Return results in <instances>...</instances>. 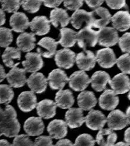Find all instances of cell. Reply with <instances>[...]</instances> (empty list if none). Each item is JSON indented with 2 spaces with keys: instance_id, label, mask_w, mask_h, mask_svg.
I'll list each match as a JSON object with an SVG mask.
<instances>
[{
  "instance_id": "6f0895ef",
  "label": "cell",
  "mask_w": 130,
  "mask_h": 146,
  "mask_svg": "<svg viewBox=\"0 0 130 146\" xmlns=\"http://www.w3.org/2000/svg\"><path fill=\"white\" fill-rule=\"evenodd\" d=\"M128 98L130 100V90H129V93H128Z\"/></svg>"
},
{
  "instance_id": "8992f818",
  "label": "cell",
  "mask_w": 130,
  "mask_h": 146,
  "mask_svg": "<svg viewBox=\"0 0 130 146\" xmlns=\"http://www.w3.org/2000/svg\"><path fill=\"white\" fill-rule=\"evenodd\" d=\"M71 23L76 29H79L83 26L92 28L93 16L92 12H87L84 9L76 11L70 18Z\"/></svg>"
},
{
  "instance_id": "8fae6325",
  "label": "cell",
  "mask_w": 130,
  "mask_h": 146,
  "mask_svg": "<svg viewBox=\"0 0 130 146\" xmlns=\"http://www.w3.org/2000/svg\"><path fill=\"white\" fill-rule=\"evenodd\" d=\"M17 104L22 112H29L37 107V96L32 91L22 92L18 96Z\"/></svg>"
},
{
  "instance_id": "52a82bcc",
  "label": "cell",
  "mask_w": 130,
  "mask_h": 146,
  "mask_svg": "<svg viewBox=\"0 0 130 146\" xmlns=\"http://www.w3.org/2000/svg\"><path fill=\"white\" fill-rule=\"evenodd\" d=\"M15 66L7 74V79L11 87L21 88L27 82L26 71L24 69L17 67Z\"/></svg>"
},
{
  "instance_id": "11a10c76",
  "label": "cell",
  "mask_w": 130,
  "mask_h": 146,
  "mask_svg": "<svg viewBox=\"0 0 130 146\" xmlns=\"http://www.w3.org/2000/svg\"><path fill=\"white\" fill-rule=\"evenodd\" d=\"M125 115H126V116H127L128 123L130 124V106L127 108Z\"/></svg>"
},
{
  "instance_id": "f907efd6",
  "label": "cell",
  "mask_w": 130,
  "mask_h": 146,
  "mask_svg": "<svg viewBox=\"0 0 130 146\" xmlns=\"http://www.w3.org/2000/svg\"><path fill=\"white\" fill-rule=\"evenodd\" d=\"M7 77V74H5V70L4 67L0 64V82H1Z\"/></svg>"
},
{
  "instance_id": "7402d4cb",
  "label": "cell",
  "mask_w": 130,
  "mask_h": 146,
  "mask_svg": "<svg viewBox=\"0 0 130 146\" xmlns=\"http://www.w3.org/2000/svg\"><path fill=\"white\" fill-rule=\"evenodd\" d=\"M50 21L45 16L34 17L30 22L29 27L34 34L39 36L45 35L51 29Z\"/></svg>"
},
{
  "instance_id": "9f6ffc18",
  "label": "cell",
  "mask_w": 130,
  "mask_h": 146,
  "mask_svg": "<svg viewBox=\"0 0 130 146\" xmlns=\"http://www.w3.org/2000/svg\"><path fill=\"white\" fill-rule=\"evenodd\" d=\"M114 146H129V145L128 144H127L126 143L124 142H119L117 143L116 144H115Z\"/></svg>"
},
{
  "instance_id": "7dc6e473",
  "label": "cell",
  "mask_w": 130,
  "mask_h": 146,
  "mask_svg": "<svg viewBox=\"0 0 130 146\" xmlns=\"http://www.w3.org/2000/svg\"><path fill=\"white\" fill-rule=\"evenodd\" d=\"M87 5L91 8H98L100 7L103 3L104 1H85Z\"/></svg>"
},
{
  "instance_id": "83f0119b",
  "label": "cell",
  "mask_w": 130,
  "mask_h": 146,
  "mask_svg": "<svg viewBox=\"0 0 130 146\" xmlns=\"http://www.w3.org/2000/svg\"><path fill=\"white\" fill-rule=\"evenodd\" d=\"M35 34L32 32H24L20 34L17 39L18 48L23 52H29L35 47Z\"/></svg>"
},
{
  "instance_id": "74e56055",
  "label": "cell",
  "mask_w": 130,
  "mask_h": 146,
  "mask_svg": "<svg viewBox=\"0 0 130 146\" xmlns=\"http://www.w3.org/2000/svg\"><path fill=\"white\" fill-rule=\"evenodd\" d=\"M96 140L93 137L87 133H83L79 135L75 140V146H94Z\"/></svg>"
},
{
  "instance_id": "f546056e",
  "label": "cell",
  "mask_w": 130,
  "mask_h": 146,
  "mask_svg": "<svg viewBox=\"0 0 130 146\" xmlns=\"http://www.w3.org/2000/svg\"><path fill=\"white\" fill-rule=\"evenodd\" d=\"M56 105L63 109H70L75 103V98L72 92L69 90H59L55 96Z\"/></svg>"
},
{
  "instance_id": "d6a6232c",
  "label": "cell",
  "mask_w": 130,
  "mask_h": 146,
  "mask_svg": "<svg viewBox=\"0 0 130 146\" xmlns=\"http://www.w3.org/2000/svg\"><path fill=\"white\" fill-rule=\"evenodd\" d=\"M21 51L18 48L8 47L5 48L3 55L2 59L4 64L9 68H13L19 63H15V60H21Z\"/></svg>"
},
{
  "instance_id": "f6af8a7d",
  "label": "cell",
  "mask_w": 130,
  "mask_h": 146,
  "mask_svg": "<svg viewBox=\"0 0 130 146\" xmlns=\"http://www.w3.org/2000/svg\"><path fill=\"white\" fill-rule=\"evenodd\" d=\"M107 5L113 9H120L126 5V2L123 1H105Z\"/></svg>"
},
{
  "instance_id": "816d5d0a",
  "label": "cell",
  "mask_w": 130,
  "mask_h": 146,
  "mask_svg": "<svg viewBox=\"0 0 130 146\" xmlns=\"http://www.w3.org/2000/svg\"><path fill=\"white\" fill-rule=\"evenodd\" d=\"M5 14L4 11L2 9H0V27L3 25L5 22Z\"/></svg>"
},
{
  "instance_id": "277c9868",
  "label": "cell",
  "mask_w": 130,
  "mask_h": 146,
  "mask_svg": "<svg viewBox=\"0 0 130 146\" xmlns=\"http://www.w3.org/2000/svg\"><path fill=\"white\" fill-rule=\"evenodd\" d=\"M90 82L89 76L82 70L74 72L69 78V87L75 91H83Z\"/></svg>"
},
{
  "instance_id": "836d02e7",
  "label": "cell",
  "mask_w": 130,
  "mask_h": 146,
  "mask_svg": "<svg viewBox=\"0 0 130 146\" xmlns=\"http://www.w3.org/2000/svg\"><path fill=\"white\" fill-rule=\"evenodd\" d=\"M77 32L70 28H62L60 29V39L58 43L65 48L72 47L75 46L77 41Z\"/></svg>"
},
{
  "instance_id": "2e32d148",
  "label": "cell",
  "mask_w": 130,
  "mask_h": 146,
  "mask_svg": "<svg viewBox=\"0 0 130 146\" xmlns=\"http://www.w3.org/2000/svg\"><path fill=\"white\" fill-rule=\"evenodd\" d=\"M96 56L90 50H85L78 53L76 57V62L79 68L82 71H90L96 65Z\"/></svg>"
},
{
  "instance_id": "4316f807",
  "label": "cell",
  "mask_w": 130,
  "mask_h": 146,
  "mask_svg": "<svg viewBox=\"0 0 130 146\" xmlns=\"http://www.w3.org/2000/svg\"><path fill=\"white\" fill-rule=\"evenodd\" d=\"M111 80L110 76L107 72L98 71L94 73L90 79L91 87L97 92L105 90L107 84Z\"/></svg>"
},
{
  "instance_id": "603a6c76",
  "label": "cell",
  "mask_w": 130,
  "mask_h": 146,
  "mask_svg": "<svg viewBox=\"0 0 130 146\" xmlns=\"http://www.w3.org/2000/svg\"><path fill=\"white\" fill-rule=\"evenodd\" d=\"M99 101L100 108L107 111H113L119 104V96L111 90H105Z\"/></svg>"
},
{
  "instance_id": "9a60e30c",
  "label": "cell",
  "mask_w": 130,
  "mask_h": 146,
  "mask_svg": "<svg viewBox=\"0 0 130 146\" xmlns=\"http://www.w3.org/2000/svg\"><path fill=\"white\" fill-rule=\"evenodd\" d=\"M65 120L67 125L70 129L78 128L85 122L83 112L80 108H72L66 112Z\"/></svg>"
},
{
  "instance_id": "cb8c5ba5",
  "label": "cell",
  "mask_w": 130,
  "mask_h": 146,
  "mask_svg": "<svg viewBox=\"0 0 130 146\" xmlns=\"http://www.w3.org/2000/svg\"><path fill=\"white\" fill-rule=\"evenodd\" d=\"M57 105L56 103L48 99H45L37 105V111L39 117L45 119H49L53 117L56 115Z\"/></svg>"
},
{
  "instance_id": "44dd1931",
  "label": "cell",
  "mask_w": 130,
  "mask_h": 146,
  "mask_svg": "<svg viewBox=\"0 0 130 146\" xmlns=\"http://www.w3.org/2000/svg\"><path fill=\"white\" fill-rule=\"evenodd\" d=\"M58 42L50 37H45L42 38L37 44L41 47L38 48L37 52L39 54L45 58H52L56 53V48Z\"/></svg>"
},
{
  "instance_id": "d4e9b609",
  "label": "cell",
  "mask_w": 130,
  "mask_h": 146,
  "mask_svg": "<svg viewBox=\"0 0 130 146\" xmlns=\"http://www.w3.org/2000/svg\"><path fill=\"white\" fill-rule=\"evenodd\" d=\"M114 28L120 32L127 31L130 28V14L128 11H120L111 17Z\"/></svg>"
},
{
  "instance_id": "91938a15",
  "label": "cell",
  "mask_w": 130,
  "mask_h": 146,
  "mask_svg": "<svg viewBox=\"0 0 130 146\" xmlns=\"http://www.w3.org/2000/svg\"><path fill=\"white\" fill-rule=\"evenodd\" d=\"M1 1H0V2H1Z\"/></svg>"
},
{
  "instance_id": "bcb514c9",
  "label": "cell",
  "mask_w": 130,
  "mask_h": 146,
  "mask_svg": "<svg viewBox=\"0 0 130 146\" xmlns=\"http://www.w3.org/2000/svg\"><path fill=\"white\" fill-rule=\"evenodd\" d=\"M43 3L46 7L56 8L61 4L62 1H43Z\"/></svg>"
},
{
  "instance_id": "4dcf8cb0",
  "label": "cell",
  "mask_w": 130,
  "mask_h": 146,
  "mask_svg": "<svg viewBox=\"0 0 130 146\" xmlns=\"http://www.w3.org/2000/svg\"><path fill=\"white\" fill-rule=\"evenodd\" d=\"M97 100L94 94L89 91L81 92L77 96V104L83 111H90L97 104Z\"/></svg>"
},
{
  "instance_id": "6da1fadb",
  "label": "cell",
  "mask_w": 130,
  "mask_h": 146,
  "mask_svg": "<svg viewBox=\"0 0 130 146\" xmlns=\"http://www.w3.org/2000/svg\"><path fill=\"white\" fill-rule=\"evenodd\" d=\"M4 113L5 117L1 125L3 135L9 138L15 137L21 129L17 112L13 106L7 105L5 106Z\"/></svg>"
},
{
  "instance_id": "484cf974",
  "label": "cell",
  "mask_w": 130,
  "mask_h": 146,
  "mask_svg": "<svg viewBox=\"0 0 130 146\" xmlns=\"http://www.w3.org/2000/svg\"><path fill=\"white\" fill-rule=\"evenodd\" d=\"M28 18L23 13L17 12L10 17L9 25L13 30L17 33L24 32L29 27Z\"/></svg>"
},
{
  "instance_id": "5bb4252c",
  "label": "cell",
  "mask_w": 130,
  "mask_h": 146,
  "mask_svg": "<svg viewBox=\"0 0 130 146\" xmlns=\"http://www.w3.org/2000/svg\"><path fill=\"white\" fill-rule=\"evenodd\" d=\"M27 84L33 92L42 94L44 92L48 86V79L41 72H35L27 79Z\"/></svg>"
},
{
  "instance_id": "8d00e7d4",
  "label": "cell",
  "mask_w": 130,
  "mask_h": 146,
  "mask_svg": "<svg viewBox=\"0 0 130 146\" xmlns=\"http://www.w3.org/2000/svg\"><path fill=\"white\" fill-rule=\"evenodd\" d=\"M117 64L124 74H130V54H124L117 59Z\"/></svg>"
},
{
  "instance_id": "9c48e42d",
  "label": "cell",
  "mask_w": 130,
  "mask_h": 146,
  "mask_svg": "<svg viewBox=\"0 0 130 146\" xmlns=\"http://www.w3.org/2000/svg\"><path fill=\"white\" fill-rule=\"evenodd\" d=\"M109 83L116 95L124 94L130 90V79L124 73L117 74Z\"/></svg>"
},
{
  "instance_id": "ab89813d",
  "label": "cell",
  "mask_w": 130,
  "mask_h": 146,
  "mask_svg": "<svg viewBox=\"0 0 130 146\" xmlns=\"http://www.w3.org/2000/svg\"><path fill=\"white\" fill-rule=\"evenodd\" d=\"M2 9L8 13H16L21 5L20 1H1Z\"/></svg>"
},
{
  "instance_id": "f5cc1de1",
  "label": "cell",
  "mask_w": 130,
  "mask_h": 146,
  "mask_svg": "<svg viewBox=\"0 0 130 146\" xmlns=\"http://www.w3.org/2000/svg\"><path fill=\"white\" fill-rule=\"evenodd\" d=\"M5 117V113H4V110L1 108L0 106V127H1V125L3 122V121Z\"/></svg>"
},
{
  "instance_id": "ee69618b",
  "label": "cell",
  "mask_w": 130,
  "mask_h": 146,
  "mask_svg": "<svg viewBox=\"0 0 130 146\" xmlns=\"http://www.w3.org/2000/svg\"><path fill=\"white\" fill-rule=\"evenodd\" d=\"M64 6L70 11H77L83 5V1H64Z\"/></svg>"
},
{
  "instance_id": "ffe728a7",
  "label": "cell",
  "mask_w": 130,
  "mask_h": 146,
  "mask_svg": "<svg viewBox=\"0 0 130 146\" xmlns=\"http://www.w3.org/2000/svg\"><path fill=\"white\" fill-rule=\"evenodd\" d=\"M47 131L52 139H61L67 135V125L63 120L55 119L48 125Z\"/></svg>"
},
{
  "instance_id": "5b68a950",
  "label": "cell",
  "mask_w": 130,
  "mask_h": 146,
  "mask_svg": "<svg viewBox=\"0 0 130 146\" xmlns=\"http://www.w3.org/2000/svg\"><path fill=\"white\" fill-rule=\"evenodd\" d=\"M55 61L57 67L69 69L72 68L76 62V54L68 48H65L56 52Z\"/></svg>"
},
{
  "instance_id": "7a4b0ae2",
  "label": "cell",
  "mask_w": 130,
  "mask_h": 146,
  "mask_svg": "<svg viewBox=\"0 0 130 146\" xmlns=\"http://www.w3.org/2000/svg\"><path fill=\"white\" fill-rule=\"evenodd\" d=\"M99 31L91 27H85L77 32L76 38L78 46L86 50L87 47H94L98 42Z\"/></svg>"
},
{
  "instance_id": "4fadbf2b",
  "label": "cell",
  "mask_w": 130,
  "mask_h": 146,
  "mask_svg": "<svg viewBox=\"0 0 130 146\" xmlns=\"http://www.w3.org/2000/svg\"><path fill=\"white\" fill-rule=\"evenodd\" d=\"M109 129L113 130H120L125 128L128 125L126 115L119 109L111 112L107 118Z\"/></svg>"
},
{
  "instance_id": "e0dca14e",
  "label": "cell",
  "mask_w": 130,
  "mask_h": 146,
  "mask_svg": "<svg viewBox=\"0 0 130 146\" xmlns=\"http://www.w3.org/2000/svg\"><path fill=\"white\" fill-rule=\"evenodd\" d=\"M96 61L103 68H109L117 63L115 53L111 48L107 47L99 50L96 52Z\"/></svg>"
},
{
  "instance_id": "680465c9",
  "label": "cell",
  "mask_w": 130,
  "mask_h": 146,
  "mask_svg": "<svg viewBox=\"0 0 130 146\" xmlns=\"http://www.w3.org/2000/svg\"><path fill=\"white\" fill-rule=\"evenodd\" d=\"M2 135H3V133H2V131L1 130V127H0V137H1Z\"/></svg>"
},
{
  "instance_id": "d6986e66",
  "label": "cell",
  "mask_w": 130,
  "mask_h": 146,
  "mask_svg": "<svg viewBox=\"0 0 130 146\" xmlns=\"http://www.w3.org/2000/svg\"><path fill=\"white\" fill-rule=\"evenodd\" d=\"M44 129L45 125L41 117H30L23 125V129L29 136H39Z\"/></svg>"
},
{
  "instance_id": "60d3db41",
  "label": "cell",
  "mask_w": 130,
  "mask_h": 146,
  "mask_svg": "<svg viewBox=\"0 0 130 146\" xmlns=\"http://www.w3.org/2000/svg\"><path fill=\"white\" fill-rule=\"evenodd\" d=\"M33 143L29 136L22 134L15 137L12 144L13 146H33Z\"/></svg>"
},
{
  "instance_id": "7bdbcfd3",
  "label": "cell",
  "mask_w": 130,
  "mask_h": 146,
  "mask_svg": "<svg viewBox=\"0 0 130 146\" xmlns=\"http://www.w3.org/2000/svg\"><path fill=\"white\" fill-rule=\"evenodd\" d=\"M33 146H55L51 136H41L35 139Z\"/></svg>"
},
{
  "instance_id": "db71d44e",
  "label": "cell",
  "mask_w": 130,
  "mask_h": 146,
  "mask_svg": "<svg viewBox=\"0 0 130 146\" xmlns=\"http://www.w3.org/2000/svg\"><path fill=\"white\" fill-rule=\"evenodd\" d=\"M0 146H13V144H11L7 140L2 139L0 140Z\"/></svg>"
},
{
  "instance_id": "b9f144b4",
  "label": "cell",
  "mask_w": 130,
  "mask_h": 146,
  "mask_svg": "<svg viewBox=\"0 0 130 146\" xmlns=\"http://www.w3.org/2000/svg\"><path fill=\"white\" fill-rule=\"evenodd\" d=\"M119 44L123 52L130 53V32L124 33L119 38Z\"/></svg>"
},
{
  "instance_id": "d590c367",
  "label": "cell",
  "mask_w": 130,
  "mask_h": 146,
  "mask_svg": "<svg viewBox=\"0 0 130 146\" xmlns=\"http://www.w3.org/2000/svg\"><path fill=\"white\" fill-rule=\"evenodd\" d=\"M13 40L12 30L7 28H0V47L7 48Z\"/></svg>"
},
{
  "instance_id": "3957f363",
  "label": "cell",
  "mask_w": 130,
  "mask_h": 146,
  "mask_svg": "<svg viewBox=\"0 0 130 146\" xmlns=\"http://www.w3.org/2000/svg\"><path fill=\"white\" fill-rule=\"evenodd\" d=\"M119 40V34L114 28L105 27L99 31L98 43L99 45L109 47L115 45Z\"/></svg>"
},
{
  "instance_id": "7c38bea8",
  "label": "cell",
  "mask_w": 130,
  "mask_h": 146,
  "mask_svg": "<svg viewBox=\"0 0 130 146\" xmlns=\"http://www.w3.org/2000/svg\"><path fill=\"white\" fill-rule=\"evenodd\" d=\"M48 81L52 90H61L69 81V78L65 71L57 68L52 70L49 73Z\"/></svg>"
},
{
  "instance_id": "1f68e13d",
  "label": "cell",
  "mask_w": 130,
  "mask_h": 146,
  "mask_svg": "<svg viewBox=\"0 0 130 146\" xmlns=\"http://www.w3.org/2000/svg\"><path fill=\"white\" fill-rule=\"evenodd\" d=\"M117 140V134L112 129H102L97 133L96 141L100 146H114Z\"/></svg>"
},
{
  "instance_id": "ba28073f",
  "label": "cell",
  "mask_w": 130,
  "mask_h": 146,
  "mask_svg": "<svg viewBox=\"0 0 130 146\" xmlns=\"http://www.w3.org/2000/svg\"><path fill=\"white\" fill-rule=\"evenodd\" d=\"M85 122L90 129L101 130L107 122V118L101 111L91 109L85 117Z\"/></svg>"
},
{
  "instance_id": "ac0fdd59",
  "label": "cell",
  "mask_w": 130,
  "mask_h": 146,
  "mask_svg": "<svg viewBox=\"0 0 130 146\" xmlns=\"http://www.w3.org/2000/svg\"><path fill=\"white\" fill-rule=\"evenodd\" d=\"M26 60L22 64L27 72L35 73L40 70L43 66V61L42 56L38 53L29 52L25 55Z\"/></svg>"
},
{
  "instance_id": "f1b7e54d",
  "label": "cell",
  "mask_w": 130,
  "mask_h": 146,
  "mask_svg": "<svg viewBox=\"0 0 130 146\" xmlns=\"http://www.w3.org/2000/svg\"><path fill=\"white\" fill-rule=\"evenodd\" d=\"M70 19L66 10L63 8H55L50 13V22L55 28L61 25L64 28L69 23Z\"/></svg>"
},
{
  "instance_id": "c3c4849f",
  "label": "cell",
  "mask_w": 130,
  "mask_h": 146,
  "mask_svg": "<svg viewBox=\"0 0 130 146\" xmlns=\"http://www.w3.org/2000/svg\"><path fill=\"white\" fill-rule=\"evenodd\" d=\"M55 146H75L69 139H61L59 141H58Z\"/></svg>"
},
{
  "instance_id": "f35d334b",
  "label": "cell",
  "mask_w": 130,
  "mask_h": 146,
  "mask_svg": "<svg viewBox=\"0 0 130 146\" xmlns=\"http://www.w3.org/2000/svg\"><path fill=\"white\" fill-rule=\"evenodd\" d=\"M43 1H21V4L25 11L29 13H35L38 12Z\"/></svg>"
},
{
  "instance_id": "681fc988",
  "label": "cell",
  "mask_w": 130,
  "mask_h": 146,
  "mask_svg": "<svg viewBox=\"0 0 130 146\" xmlns=\"http://www.w3.org/2000/svg\"><path fill=\"white\" fill-rule=\"evenodd\" d=\"M124 141L130 145V127L128 128L124 133Z\"/></svg>"
},
{
  "instance_id": "e575fe53",
  "label": "cell",
  "mask_w": 130,
  "mask_h": 146,
  "mask_svg": "<svg viewBox=\"0 0 130 146\" xmlns=\"http://www.w3.org/2000/svg\"><path fill=\"white\" fill-rule=\"evenodd\" d=\"M14 92L7 84L0 85V104L8 105L14 98Z\"/></svg>"
},
{
  "instance_id": "30bf717a",
  "label": "cell",
  "mask_w": 130,
  "mask_h": 146,
  "mask_svg": "<svg viewBox=\"0 0 130 146\" xmlns=\"http://www.w3.org/2000/svg\"><path fill=\"white\" fill-rule=\"evenodd\" d=\"M92 12V28L100 29L105 27L111 21V16L109 11L104 7H99Z\"/></svg>"
}]
</instances>
